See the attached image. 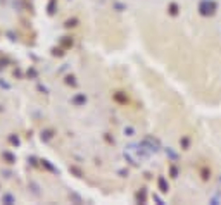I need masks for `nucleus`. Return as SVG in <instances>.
Here are the masks:
<instances>
[{
  "mask_svg": "<svg viewBox=\"0 0 221 205\" xmlns=\"http://www.w3.org/2000/svg\"><path fill=\"white\" fill-rule=\"evenodd\" d=\"M2 203H7V205L16 203V198H14V195H11V193H4V195H2Z\"/></svg>",
  "mask_w": 221,
  "mask_h": 205,
  "instance_id": "1",
  "label": "nucleus"
},
{
  "mask_svg": "<svg viewBox=\"0 0 221 205\" xmlns=\"http://www.w3.org/2000/svg\"><path fill=\"white\" fill-rule=\"evenodd\" d=\"M2 157L5 159L9 164H14V162H16V155H12V153H9V152H4V153H2Z\"/></svg>",
  "mask_w": 221,
  "mask_h": 205,
  "instance_id": "2",
  "label": "nucleus"
},
{
  "mask_svg": "<svg viewBox=\"0 0 221 205\" xmlns=\"http://www.w3.org/2000/svg\"><path fill=\"white\" fill-rule=\"evenodd\" d=\"M54 7H55V0H52L49 4V14H54Z\"/></svg>",
  "mask_w": 221,
  "mask_h": 205,
  "instance_id": "3",
  "label": "nucleus"
},
{
  "mask_svg": "<svg viewBox=\"0 0 221 205\" xmlns=\"http://www.w3.org/2000/svg\"><path fill=\"white\" fill-rule=\"evenodd\" d=\"M9 142H11L12 145H19V138H17V136H11V138H9Z\"/></svg>",
  "mask_w": 221,
  "mask_h": 205,
  "instance_id": "4",
  "label": "nucleus"
},
{
  "mask_svg": "<svg viewBox=\"0 0 221 205\" xmlns=\"http://www.w3.org/2000/svg\"><path fill=\"white\" fill-rule=\"evenodd\" d=\"M0 86H4L5 90H9V88H11V84H9V83H5V81H2V79H0Z\"/></svg>",
  "mask_w": 221,
  "mask_h": 205,
  "instance_id": "5",
  "label": "nucleus"
},
{
  "mask_svg": "<svg viewBox=\"0 0 221 205\" xmlns=\"http://www.w3.org/2000/svg\"><path fill=\"white\" fill-rule=\"evenodd\" d=\"M49 138H50V133H47V131L42 133V140H49Z\"/></svg>",
  "mask_w": 221,
  "mask_h": 205,
  "instance_id": "6",
  "label": "nucleus"
},
{
  "mask_svg": "<svg viewBox=\"0 0 221 205\" xmlns=\"http://www.w3.org/2000/svg\"><path fill=\"white\" fill-rule=\"evenodd\" d=\"M28 76H36V71H35V69H29V71H28Z\"/></svg>",
  "mask_w": 221,
  "mask_h": 205,
  "instance_id": "7",
  "label": "nucleus"
}]
</instances>
